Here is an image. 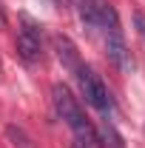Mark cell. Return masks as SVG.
<instances>
[{"mask_svg":"<svg viewBox=\"0 0 145 148\" xmlns=\"http://www.w3.org/2000/svg\"><path fill=\"white\" fill-rule=\"evenodd\" d=\"M51 94H54V108H57V114H60V120L77 134V140H80V143H97V128L91 125V120L83 114L80 103L74 100V94L68 91L66 86H60V83L54 86Z\"/></svg>","mask_w":145,"mask_h":148,"instance_id":"6da1fadb","label":"cell"},{"mask_svg":"<svg viewBox=\"0 0 145 148\" xmlns=\"http://www.w3.org/2000/svg\"><path fill=\"white\" fill-rule=\"evenodd\" d=\"M77 83H80V91H83V97H85L88 106H94L97 111H111L114 108V100H111L105 83L91 71V69L80 66V69H77Z\"/></svg>","mask_w":145,"mask_h":148,"instance_id":"7a4b0ae2","label":"cell"},{"mask_svg":"<svg viewBox=\"0 0 145 148\" xmlns=\"http://www.w3.org/2000/svg\"><path fill=\"white\" fill-rule=\"evenodd\" d=\"M17 54L26 63H37L43 54V43H40V29L31 20H23V29L17 32Z\"/></svg>","mask_w":145,"mask_h":148,"instance_id":"3957f363","label":"cell"},{"mask_svg":"<svg viewBox=\"0 0 145 148\" xmlns=\"http://www.w3.org/2000/svg\"><path fill=\"white\" fill-rule=\"evenodd\" d=\"M105 54H108V60L120 71H131V69H134V57L128 51L120 29H117V32H105Z\"/></svg>","mask_w":145,"mask_h":148,"instance_id":"277c9868","label":"cell"},{"mask_svg":"<svg viewBox=\"0 0 145 148\" xmlns=\"http://www.w3.org/2000/svg\"><path fill=\"white\" fill-rule=\"evenodd\" d=\"M54 49H57V57H60V63H63V66H66L71 74H77V69H80L83 63H80V54H77L74 43H71L66 34H54Z\"/></svg>","mask_w":145,"mask_h":148,"instance_id":"5b68a950","label":"cell"},{"mask_svg":"<svg viewBox=\"0 0 145 148\" xmlns=\"http://www.w3.org/2000/svg\"><path fill=\"white\" fill-rule=\"evenodd\" d=\"M97 143H100L103 148H125V143H122V137L117 134V128L111 125L108 120H105V123H103V125L97 128Z\"/></svg>","mask_w":145,"mask_h":148,"instance_id":"8992f818","label":"cell"},{"mask_svg":"<svg viewBox=\"0 0 145 148\" xmlns=\"http://www.w3.org/2000/svg\"><path fill=\"white\" fill-rule=\"evenodd\" d=\"M80 17L88 29H100V6L97 0H80Z\"/></svg>","mask_w":145,"mask_h":148,"instance_id":"52a82bcc","label":"cell"},{"mask_svg":"<svg viewBox=\"0 0 145 148\" xmlns=\"http://www.w3.org/2000/svg\"><path fill=\"white\" fill-rule=\"evenodd\" d=\"M6 134L14 140V148H34V145H31V140H29V137L23 134V128H17V125H9Z\"/></svg>","mask_w":145,"mask_h":148,"instance_id":"ba28073f","label":"cell"},{"mask_svg":"<svg viewBox=\"0 0 145 148\" xmlns=\"http://www.w3.org/2000/svg\"><path fill=\"white\" fill-rule=\"evenodd\" d=\"M134 20H137V26H140V34L145 37V14H142V12H137V14H134Z\"/></svg>","mask_w":145,"mask_h":148,"instance_id":"9c48e42d","label":"cell"},{"mask_svg":"<svg viewBox=\"0 0 145 148\" xmlns=\"http://www.w3.org/2000/svg\"><path fill=\"white\" fill-rule=\"evenodd\" d=\"M0 26H6V17H3V12H0Z\"/></svg>","mask_w":145,"mask_h":148,"instance_id":"30bf717a","label":"cell"},{"mask_svg":"<svg viewBox=\"0 0 145 148\" xmlns=\"http://www.w3.org/2000/svg\"><path fill=\"white\" fill-rule=\"evenodd\" d=\"M49 3H54V0H49Z\"/></svg>","mask_w":145,"mask_h":148,"instance_id":"8fae6325","label":"cell"}]
</instances>
